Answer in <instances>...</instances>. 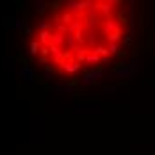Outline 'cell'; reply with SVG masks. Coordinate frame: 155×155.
I'll use <instances>...</instances> for the list:
<instances>
[{"instance_id": "cell-1", "label": "cell", "mask_w": 155, "mask_h": 155, "mask_svg": "<svg viewBox=\"0 0 155 155\" xmlns=\"http://www.w3.org/2000/svg\"><path fill=\"white\" fill-rule=\"evenodd\" d=\"M120 2H68L36 27L32 52L57 71L71 73L110 61L127 39Z\"/></svg>"}]
</instances>
